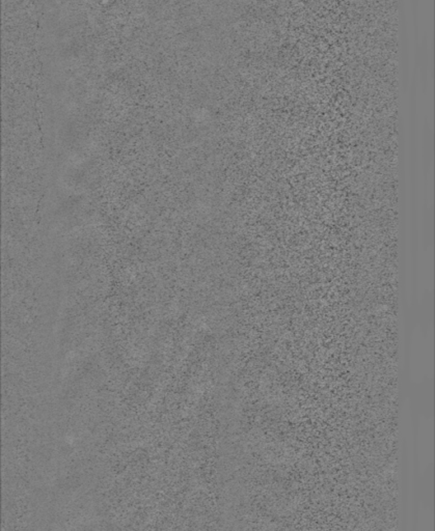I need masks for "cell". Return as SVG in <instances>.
I'll list each match as a JSON object with an SVG mask.
<instances>
[{
  "label": "cell",
  "instance_id": "7a4b0ae2",
  "mask_svg": "<svg viewBox=\"0 0 435 531\" xmlns=\"http://www.w3.org/2000/svg\"><path fill=\"white\" fill-rule=\"evenodd\" d=\"M419 454L420 462L423 461L424 466H427L434 458V426L427 420L420 424Z\"/></svg>",
  "mask_w": 435,
  "mask_h": 531
},
{
  "label": "cell",
  "instance_id": "6da1fadb",
  "mask_svg": "<svg viewBox=\"0 0 435 531\" xmlns=\"http://www.w3.org/2000/svg\"><path fill=\"white\" fill-rule=\"evenodd\" d=\"M406 430V460H407V522L413 523V475H415V463H413V431H411V420L405 422Z\"/></svg>",
  "mask_w": 435,
  "mask_h": 531
}]
</instances>
